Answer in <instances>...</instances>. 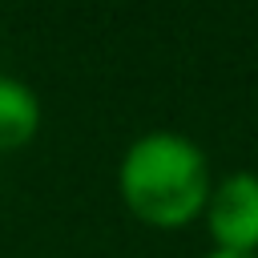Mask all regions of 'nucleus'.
I'll use <instances>...</instances> for the list:
<instances>
[{
  "label": "nucleus",
  "instance_id": "1",
  "mask_svg": "<svg viewBox=\"0 0 258 258\" xmlns=\"http://www.w3.org/2000/svg\"><path fill=\"white\" fill-rule=\"evenodd\" d=\"M214 173L206 149L177 129L133 137L117 161V194L125 210L153 230H185L202 222Z\"/></svg>",
  "mask_w": 258,
  "mask_h": 258
},
{
  "label": "nucleus",
  "instance_id": "2",
  "mask_svg": "<svg viewBox=\"0 0 258 258\" xmlns=\"http://www.w3.org/2000/svg\"><path fill=\"white\" fill-rule=\"evenodd\" d=\"M210 250L222 254H258V173L234 169L214 181L202 210Z\"/></svg>",
  "mask_w": 258,
  "mask_h": 258
},
{
  "label": "nucleus",
  "instance_id": "3",
  "mask_svg": "<svg viewBox=\"0 0 258 258\" xmlns=\"http://www.w3.org/2000/svg\"><path fill=\"white\" fill-rule=\"evenodd\" d=\"M40 133V97L28 81L0 73V153L28 145Z\"/></svg>",
  "mask_w": 258,
  "mask_h": 258
},
{
  "label": "nucleus",
  "instance_id": "4",
  "mask_svg": "<svg viewBox=\"0 0 258 258\" xmlns=\"http://www.w3.org/2000/svg\"><path fill=\"white\" fill-rule=\"evenodd\" d=\"M202 258H258V254H222V250H206Z\"/></svg>",
  "mask_w": 258,
  "mask_h": 258
}]
</instances>
